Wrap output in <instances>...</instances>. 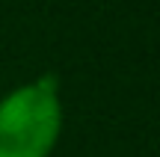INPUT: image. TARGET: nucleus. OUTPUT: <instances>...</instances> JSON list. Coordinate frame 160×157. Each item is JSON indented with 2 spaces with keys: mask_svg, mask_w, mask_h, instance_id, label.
Returning a JSON list of instances; mask_svg holds the SVG:
<instances>
[{
  "mask_svg": "<svg viewBox=\"0 0 160 157\" xmlns=\"http://www.w3.org/2000/svg\"><path fill=\"white\" fill-rule=\"evenodd\" d=\"M62 134L59 80L45 74L0 101V157H51Z\"/></svg>",
  "mask_w": 160,
  "mask_h": 157,
  "instance_id": "f257e3e1",
  "label": "nucleus"
}]
</instances>
